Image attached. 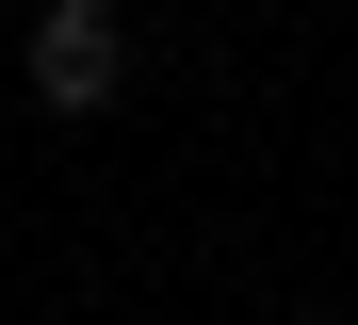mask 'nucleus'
Segmentation results:
<instances>
[{"label": "nucleus", "mask_w": 358, "mask_h": 325, "mask_svg": "<svg viewBox=\"0 0 358 325\" xmlns=\"http://www.w3.org/2000/svg\"><path fill=\"white\" fill-rule=\"evenodd\" d=\"M114 82H131V33H114V0H49V17H33V98H49V114H98Z\"/></svg>", "instance_id": "f257e3e1"}]
</instances>
